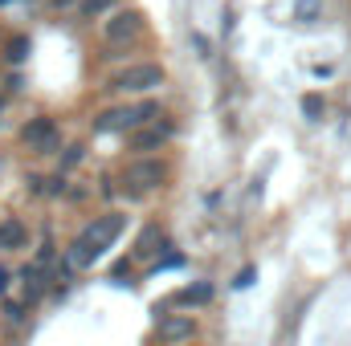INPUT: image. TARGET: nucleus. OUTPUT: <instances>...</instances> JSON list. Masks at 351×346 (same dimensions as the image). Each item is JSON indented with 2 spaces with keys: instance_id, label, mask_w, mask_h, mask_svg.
<instances>
[{
  "instance_id": "nucleus-1",
  "label": "nucleus",
  "mask_w": 351,
  "mask_h": 346,
  "mask_svg": "<svg viewBox=\"0 0 351 346\" xmlns=\"http://www.w3.org/2000/svg\"><path fill=\"white\" fill-rule=\"evenodd\" d=\"M127 228V216L123 212H106V216H98V220H90L86 228H82V237L70 245V265L74 269H86L94 261L102 257L114 241H119V232Z\"/></svg>"
},
{
  "instance_id": "nucleus-2",
  "label": "nucleus",
  "mask_w": 351,
  "mask_h": 346,
  "mask_svg": "<svg viewBox=\"0 0 351 346\" xmlns=\"http://www.w3.org/2000/svg\"><path fill=\"white\" fill-rule=\"evenodd\" d=\"M160 102H135V106H114V110H102V114H94V131H110V135H119V131H139V127H152V122H160Z\"/></svg>"
},
{
  "instance_id": "nucleus-3",
  "label": "nucleus",
  "mask_w": 351,
  "mask_h": 346,
  "mask_svg": "<svg viewBox=\"0 0 351 346\" xmlns=\"http://www.w3.org/2000/svg\"><path fill=\"white\" fill-rule=\"evenodd\" d=\"M164 66L160 62H135V66H127V70H119L114 78H110V90H119V94H152V90L164 86Z\"/></svg>"
},
{
  "instance_id": "nucleus-4",
  "label": "nucleus",
  "mask_w": 351,
  "mask_h": 346,
  "mask_svg": "<svg viewBox=\"0 0 351 346\" xmlns=\"http://www.w3.org/2000/svg\"><path fill=\"white\" fill-rule=\"evenodd\" d=\"M164 179H168V163L156 159V155H139V159L127 163V172H123L127 196H143V191H152V187H164Z\"/></svg>"
},
{
  "instance_id": "nucleus-5",
  "label": "nucleus",
  "mask_w": 351,
  "mask_h": 346,
  "mask_svg": "<svg viewBox=\"0 0 351 346\" xmlns=\"http://www.w3.org/2000/svg\"><path fill=\"white\" fill-rule=\"evenodd\" d=\"M143 12L139 8H119L110 21H106V49H123V45H131V41H139V33H143Z\"/></svg>"
},
{
  "instance_id": "nucleus-6",
  "label": "nucleus",
  "mask_w": 351,
  "mask_h": 346,
  "mask_svg": "<svg viewBox=\"0 0 351 346\" xmlns=\"http://www.w3.org/2000/svg\"><path fill=\"white\" fill-rule=\"evenodd\" d=\"M58 143H62V131H58V122L45 118V114L29 118V122L21 127V147H25V151L45 155V151H58Z\"/></svg>"
},
{
  "instance_id": "nucleus-7",
  "label": "nucleus",
  "mask_w": 351,
  "mask_h": 346,
  "mask_svg": "<svg viewBox=\"0 0 351 346\" xmlns=\"http://www.w3.org/2000/svg\"><path fill=\"white\" fill-rule=\"evenodd\" d=\"M172 131H176V127H172V122H164V118H160V122H152V127H139V131L131 135V151H139V155H156V151L172 139Z\"/></svg>"
},
{
  "instance_id": "nucleus-8",
  "label": "nucleus",
  "mask_w": 351,
  "mask_h": 346,
  "mask_svg": "<svg viewBox=\"0 0 351 346\" xmlns=\"http://www.w3.org/2000/svg\"><path fill=\"white\" fill-rule=\"evenodd\" d=\"M196 334V322L188 318V314H164L160 322H156V338L160 343H184V338H192Z\"/></svg>"
},
{
  "instance_id": "nucleus-9",
  "label": "nucleus",
  "mask_w": 351,
  "mask_h": 346,
  "mask_svg": "<svg viewBox=\"0 0 351 346\" xmlns=\"http://www.w3.org/2000/svg\"><path fill=\"white\" fill-rule=\"evenodd\" d=\"M45 281H49V273H45L41 261H33V265L21 269V297H25V306H33V302L45 293Z\"/></svg>"
},
{
  "instance_id": "nucleus-10",
  "label": "nucleus",
  "mask_w": 351,
  "mask_h": 346,
  "mask_svg": "<svg viewBox=\"0 0 351 346\" xmlns=\"http://www.w3.org/2000/svg\"><path fill=\"white\" fill-rule=\"evenodd\" d=\"M25 245H29V228H25L16 216L0 220V253H16V249H25Z\"/></svg>"
},
{
  "instance_id": "nucleus-11",
  "label": "nucleus",
  "mask_w": 351,
  "mask_h": 346,
  "mask_svg": "<svg viewBox=\"0 0 351 346\" xmlns=\"http://www.w3.org/2000/svg\"><path fill=\"white\" fill-rule=\"evenodd\" d=\"M160 249H168V241H164V228H160V224H147V228L139 232V245H135V253H139V257H152V253H160Z\"/></svg>"
},
{
  "instance_id": "nucleus-12",
  "label": "nucleus",
  "mask_w": 351,
  "mask_h": 346,
  "mask_svg": "<svg viewBox=\"0 0 351 346\" xmlns=\"http://www.w3.org/2000/svg\"><path fill=\"white\" fill-rule=\"evenodd\" d=\"M204 302H213V285H208V281L188 285L184 293H176V306H204Z\"/></svg>"
},
{
  "instance_id": "nucleus-13",
  "label": "nucleus",
  "mask_w": 351,
  "mask_h": 346,
  "mask_svg": "<svg viewBox=\"0 0 351 346\" xmlns=\"http://www.w3.org/2000/svg\"><path fill=\"white\" fill-rule=\"evenodd\" d=\"M114 4H119V0H82L78 12H82L86 21H94V16H114Z\"/></svg>"
},
{
  "instance_id": "nucleus-14",
  "label": "nucleus",
  "mask_w": 351,
  "mask_h": 346,
  "mask_svg": "<svg viewBox=\"0 0 351 346\" xmlns=\"http://www.w3.org/2000/svg\"><path fill=\"white\" fill-rule=\"evenodd\" d=\"M4 57H8V62H25V57H29V37H16V41H8Z\"/></svg>"
},
{
  "instance_id": "nucleus-15",
  "label": "nucleus",
  "mask_w": 351,
  "mask_h": 346,
  "mask_svg": "<svg viewBox=\"0 0 351 346\" xmlns=\"http://www.w3.org/2000/svg\"><path fill=\"white\" fill-rule=\"evenodd\" d=\"M82 159H86V147H82V143H70L66 155H62V168H74V163H82Z\"/></svg>"
},
{
  "instance_id": "nucleus-16",
  "label": "nucleus",
  "mask_w": 351,
  "mask_h": 346,
  "mask_svg": "<svg viewBox=\"0 0 351 346\" xmlns=\"http://www.w3.org/2000/svg\"><path fill=\"white\" fill-rule=\"evenodd\" d=\"M302 110H306L311 118H319V114H323V98H319V94H311V98H302Z\"/></svg>"
},
{
  "instance_id": "nucleus-17",
  "label": "nucleus",
  "mask_w": 351,
  "mask_h": 346,
  "mask_svg": "<svg viewBox=\"0 0 351 346\" xmlns=\"http://www.w3.org/2000/svg\"><path fill=\"white\" fill-rule=\"evenodd\" d=\"M319 12V0H298V16H315Z\"/></svg>"
},
{
  "instance_id": "nucleus-18",
  "label": "nucleus",
  "mask_w": 351,
  "mask_h": 346,
  "mask_svg": "<svg viewBox=\"0 0 351 346\" xmlns=\"http://www.w3.org/2000/svg\"><path fill=\"white\" fill-rule=\"evenodd\" d=\"M70 4H82V0H45V8H49V12H66Z\"/></svg>"
},
{
  "instance_id": "nucleus-19",
  "label": "nucleus",
  "mask_w": 351,
  "mask_h": 346,
  "mask_svg": "<svg viewBox=\"0 0 351 346\" xmlns=\"http://www.w3.org/2000/svg\"><path fill=\"white\" fill-rule=\"evenodd\" d=\"M4 90H8V94H12V90H21V74H8V78H4Z\"/></svg>"
},
{
  "instance_id": "nucleus-20",
  "label": "nucleus",
  "mask_w": 351,
  "mask_h": 346,
  "mask_svg": "<svg viewBox=\"0 0 351 346\" xmlns=\"http://www.w3.org/2000/svg\"><path fill=\"white\" fill-rule=\"evenodd\" d=\"M4 106H8V98H4V94H0V110H4Z\"/></svg>"
}]
</instances>
